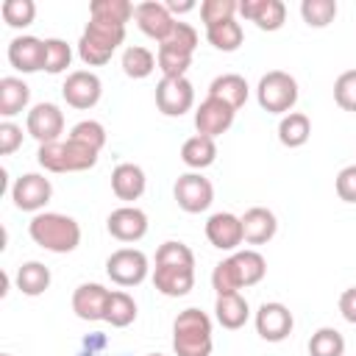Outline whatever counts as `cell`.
<instances>
[{"instance_id":"1","label":"cell","mask_w":356,"mask_h":356,"mask_svg":"<svg viewBox=\"0 0 356 356\" xmlns=\"http://www.w3.org/2000/svg\"><path fill=\"white\" fill-rule=\"evenodd\" d=\"M153 286L164 298H184L195 286V253L189 245L167 239L156 250V267H153Z\"/></svg>"},{"instance_id":"2","label":"cell","mask_w":356,"mask_h":356,"mask_svg":"<svg viewBox=\"0 0 356 356\" xmlns=\"http://www.w3.org/2000/svg\"><path fill=\"white\" fill-rule=\"evenodd\" d=\"M31 239L50 253H72L81 245V225L61 211H39L28 222Z\"/></svg>"},{"instance_id":"3","label":"cell","mask_w":356,"mask_h":356,"mask_svg":"<svg viewBox=\"0 0 356 356\" xmlns=\"http://www.w3.org/2000/svg\"><path fill=\"white\" fill-rule=\"evenodd\" d=\"M211 317L195 306L178 312L172 320V350L175 356H211Z\"/></svg>"},{"instance_id":"4","label":"cell","mask_w":356,"mask_h":356,"mask_svg":"<svg viewBox=\"0 0 356 356\" xmlns=\"http://www.w3.org/2000/svg\"><path fill=\"white\" fill-rule=\"evenodd\" d=\"M97 156H100L97 150H92L81 142H72L67 136V139H58L50 145H39L36 161L47 172H83L97 164Z\"/></svg>"},{"instance_id":"5","label":"cell","mask_w":356,"mask_h":356,"mask_svg":"<svg viewBox=\"0 0 356 356\" xmlns=\"http://www.w3.org/2000/svg\"><path fill=\"white\" fill-rule=\"evenodd\" d=\"M122 42H125V25L89 19L78 39V56L89 67H103Z\"/></svg>"},{"instance_id":"6","label":"cell","mask_w":356,"mask_h":356,"mask_svg":"<svg viewBox=\"0 0 356 356\" xmlns=\"http://www.w3.org/2000/svg\"><path fill=\"white\" fill-rule=\"evenodd\" d=\"M256 100L267 114H289L298 103V81L284 70H270L259 78Z\"/></svg>"},{"instance_id":"7","label":"cell","mask_w":356,"mask_h":356,"mask_svg":"<svg viewBox=\"0 0 356 356\" xmlns=\"http://www.w3.org/2000/svg\"><path fill=\"white\" fill-rule=\"evenodd\" d=\"M150 273L147 256L139 248H120L106 259V275L117 286H139Z\"/></svg>"},{"instance_id":"8","label":"cell","mask_w":356,"mask_h":356,"mask_svg":"<svg viewBox=\"0 0 356 356\" xmlns=\"http://www.w3.org/2000/svg\"><path fill=\"white\" fill-rule=\"evenodd\" d=\"M172 195H175V203L186 211V214H200L211 206L214 200V186L206 175L200 172H184L178 175L175 186H172Z\"/></svg>"},{"instance_id":"9","label":"cell","mask_w":356,"mask_h":356,"mask_svg":"<svg viewBox=\"0 0 356 356\" xmlns=\"http://www.w3.org/2000/svg\"><path fill=\"white\" fill-rule=\"evenodd\" d=\"M25 134L33 136L39 145L58 142L64 134V111L56 103H36L25 117Z\"/></svg>"},{"instance_id":"10","label":"cell","mask_w":356,"mask_h":356,"mask_svg":"<svg viewBox=\"0 0 356 356\" xmlns=\"http://www.w3.org/2000/svg\"><path fill=\"white\" fill-rule=\"evenodd\" d=\"M53 197V184L42 172H25L11 186V200L19 211H42Z\"/></svg>"},{"instance_id":"11","label":"cell","mask_w":356,"mask_h":356,"mask_svg":"<svg viewBox=\"0 0 356 356\" xmlns=\"http://www.w3.org/2000/svg\"><path fill=\"white\" fill-rule=\"evenodd\" d=\"M156 106L164 117H181L195 106V86L189 78H161L156 83Z\"/></svg>"},{"instance_id":"12","label":"cell","mask_w":356,"mask_h":356,"mask_svg":"<svg viewBox=\"0 0 356 356\" xmlns=\"http://www.w3.org/2000/svg\"><path fill=\"white\" fill-rule=\"evenodd\" d=\"M253 323H256V334L264 342H284L295 328V317H292L289 306H284L278 300L261 303L256 317H253Z\"/></svg>"},{"instance_id":"13","label":"cell","mask_w":356,"mask_h":356,"mask_svg":"<svg viewBox=\"0 0 356 356\" xmlns=\"http://www.w3.org/2000/svg\"><path fill=\"white\" fill-rule=\"evenodd\" d=\"M61 95H64L67 106L86 111V108L97 106V100L103 95V83L92 70H72L61 86Z\"/></svg>"},{"instance_id":"14","label":"cell","mask_w":356,"mask_h":356,"mask_svg":"<svg viewBox=\"0 0 356 356\" xmlns=\"http://www.w3.org/2000/svg\"><path fill=\"white\" fill-rule=\"evenodd\" d=\"M234 117L236 111L217 100V97H206L197 108H195V128L200 136H209V139H217L220 134H225L231 125H234Z\"/></svg>"},{"instance_id":"15","label":"cell","mask_w":356,"mask_h":356,"mask_svg":"<svg viewBox=\"0 0 356 356\" xmlns=\"http://www.w3.org/2000/svg\"><path fill=\"white\" fill-rule=\"evenodd\" d=\"M134 19H136L139 31H142L145 36L156 39V42H164V39L170 36V31L175 28V22H178V19L167 11V6L159 3V0H145V3H139L136 11H134Z\"/></svg>"},{"instance_id":"16","label":"cell","mask_w":356,"mask_h":356,"mask_svg":"<svg viewBox=\"0 0 356 356\" xmlns=\"http://www.w3.org/2000/svg\"><path fill=\"white\" fill-rule=\"evenodd\" d=\"M206 239L211 242V248L217 250H236L245 242L242 234V217L231 214V211H217L206 220Z\"/></svg>"},{"instance_id":"17","label":"cell","mask_w":356,"mask_h":356,"mask_svg":"<svg viewBox=\"0 0 356 356\" xmlns=\"http://www.w3.org/2000/svg\"><path fill=\"white\" fill-rule=\"evenodd\" d=\"M106 228L117 242H139L147 234V214L136 206H120L108 214Z\"/></svg>"},{"instance_id":"18","label":"cell","mask_w":356,"mask_h":356,"mask_svg":"<svg viewBox=\"0 0 356 356\" xmlns=\"http://www.w3.org/2000/svg\"><path fill=\"white\" fill-rule=\"evenodd\" d=\"M8 64L19 72H39L44 70V39L39 36H14L8 42Z\"/></svg>"},{"instance_id":"19","label":"cell","mask_w":356,"mask_h":356,"mask_svg":"<svg viewBox=\"0 0 356 356\" xmlns=\"http://www.w3.org/2000/svg\"><path fill=\"white\" fill-rule=\"evenodd\" d=\"M108 295H111V289H106L103 284H81V286H75V292H72V312H75V317H81L86 323L106 320Z\"/></svg>"},{"instance_id":"20","label":"cell","mask_w":356,"mask_h":356,"mask_svg":"<svg viewBox=\"0 0 356 356\" xmlns=\"http://www.w3.org/2000/svg\"><path fill=\"white\" fill-rule=\"evenodd\" d=\"M239 14L256 22L259 31H278L286 19V6L281 0H239Z\"/></svg>"},{"instance_id":"21","label":"cell","mask_w":356,"mask_h":356,"mask_svg":"<svg viewBox=\"0 0 356 356\" xmlns=\"http://www.w3.org/2000/svg\"><path fill=\"white\" fill-rule=\"evenodd\" d=\"M145 186H147V178H145V170L139 164L122 161V164L114 167V172H111V192L120 200H125V203L139 200L145 195Z\"/></svg>"},{"instance_id":"22","label":"cell","mask_w":356,"mask_h":356,"mask_svg":"<svg viewBox=\"0 0 356 356\" xmlns=\"http://www.w3.org/2000/svg\"><path fill=\"white\" fill-rule=\"evenodd\" d=\"M278 231V220L270 209L264 206H253L242 214V234L248 245H267Z\"/></svg>"},{"instance_id":"23","label":"cell","mask_w":356,"mask_h":356,"mask_svg":"<svg viewBox=\"0 0 356 356\" xmlns=\"http://www.w3.org/2000/svg\"><path fill=\"white\" fill-rule=\"evenodd\" d=\"M248 95H250V86L242 75L236 72H225V75H217L211 83H209V97H217L222 103H228L234 111H239L245 103H248Z\"/></svg>"},{"instance_id":"24","label":"cell","mask_w":356,"mask_h":356,"mask_svg":"<svg viewBox=\"0 0 356 356\" xmlns=\"http://www.w3.org/2000/svg\"><path fill=\"white\" fill-rule=\"evenodd\" d=\"M214 317H217V323H220L222 328L236 331V328H242V325L248 323L250 306H248V300H245L239 292L217 295V300H214Z\"/></svg>"},{"instance_id":"25","label":"cell","mask_w":356,"mask_h":356,"mask_svg":"<svg viewBox=\"0 0 356 356\" xmlns=\"http://www.w3.org/2000/svg\"><path fill=\"white\" fill-rule=\"evenodd\" d=\"M28 103H31V86L22 78H14V75L0 78V117L11 120Z\"/></svg>"},{"instance_id":"26","label":"cell","mask_w":356,"mask_h":356,"mask_svg":"<svg viewBox=\"0 0 356 356\" xmlns=\"http://www.w3.org/2000/svg\"><path fill=\"white\" fill-rule=\"evenodd\" d=\"M214 159H217V145H214V139H209V136L195 134V136H189V139L181 145V161H184L186 167L197 170V172L206 170V167H211Z\"/></svg>"},{"instance_id":"27","label":"cell","mask_w":356,"mask_h":356,"mask_svg":"<svg viewBox=\"0 0 356 356\" xmlns=\"http://www.w3.org/2000/svg\"><path fill=\"white\" fill-rule=\"evenodd\" d=\"M312 136V120L303 111H289L278 122V142L284 147H303Z\"/></svg>"},{"instance_id":"28","label":"cell","mask_w":356,"mask_h":356,"mask_svg":"<svg viewBox=\"0 0 356 356\" xmlns=\"http://www.w3.org/2000/svg\"><path fill=\"white\" fill-rule=\"evenodd\" d=\"M50 286V267L42 264V261H25L19 270H17V289L28 298H36L42 295L44 289Z\"/></svg>"},{"instance_id":"29","label":"cell","mask_w":356,"mask_h":356,"mask_svg":"<svg viewBox=\"0 0 356 356\" xmlns=\"http://www.w3.org/2000/svg\"><path fill=\"white\" fill-rule=\"evenodd\" d=\"M206 39H209V44L214 50L234 53V50H239L242 39H245V31H242V25L234 17V19H225V22H217V25L206 28Z\"/></svg>"},{"instance_id":"30","label":"cell","mask_w":356,"mask_h":356,"mask_svg":"<svg viewBox=\"0 0 356 356\" xmlns=\"http://www.w3.org/2000/svg\"><path fill=\"white\" fill-rule=\"evenodd\" d=\"M136 6L128 0H95L89 6V19L97 22H111V25H125L134 17Z\"/></svg>"},{"instance_id":"31","label":"cell","mask_w":356,"mask_h":356,"mask_svg":"<svg viewBox=\"0 0 356 356\" xmlns=\"http://www.w3.org/2000/svg\"><path fill=\"white\" fill-rule=\"evenodd\" d=\"M122 72L128 75V78H147L156 67H159V61H156V56L147 50V47H142V44H131V47H125L122 50Z\"/></svg>"},{"instance_id":"32","label":"cell","mask_w":356,"mask_h":356,"mask_svg":"<svg viewBox=\"0 0 356 356\" xmlns=\"http://www.w3.org/2000/svg\"><path fill=\"white\" fill-rule=\"evenodd\" d=\"M136 320V300L122 292V289H114L108 295V306H106V323L111 328H125Z\"/></svg>"},{"instance_id":"33","label":"cell","mask_w":356,"mask_h":356,"mask_svg":"<svg viewBox=\"0 0 356 356\" xmlns=\"http://www.w3.org/2000/svg\"><path fill=\"white\" fill-rule=\"evenodd\" d=\"M231 256H234L236 270L242 275V286H253L267 275V261L259 250H234Z\"/></svg>"},{"instance_id":"34","label":"cell","mask_w":356,"mask_h":356,"mask_svg":"<svg viewBox=\"0 0 356 356\" xmlns=\"http://www.w3.org/2000/svg\"><path fill=\"white\" fill-rule=\"evenodd\" d=\"M309 356H345V337L331 325L317 328L309 339Z\"/></svg>"},{"instance_id":"35","label":"cell","mask_w":356,"mask_h":356,"mask_svg":"<svg viewBox=\"0 0 356 356\" xmlns=\"http://www.w3.org/2000/svg\"><path fill=\"white\" fill-rule=\"evenodd\" d=\"M211 289L217 295H231V292H239L242 289V275L236 270L234 256H228V259H222V261L214 264V270H211Z\"/></svg>"},{"instance_id":"36","label":"cell","mask_w":356,"mask_h":356,"mask_svg":"<svg viewBox=\"0 0 356 356\" xmlns=\"http://www.w3.org/2000/svg\"><path fill=\"white\" fill-rule=\"evenodd\" d=\"M195 47H197V31L181 19L170 31V36L164 42H159V50H170V53H181V56H192Z\"/></svg>"},{"instance_id":"37","label":"cell","mask_w":356,"mask_h":356,"mask_svg":"<svg viewBox=\"0 0 356 356\" xmlns=\"http://www.w3.org/2000/svg\"><path fill=\"white\" fill-rule=\"evenodd\" d=\"M300 17L309 28H325L337 17V0H303Z\"/></svg>"},{"instance_id":"38","label":"cell","mask_w":356,"mask_h":356,"mask_svg":"<svg viewBox=\"0 0 356 356\" xmlns=\"http://www.w3.org/2000/svg\"><path fill=\"white\" fill-rule=\"evenodd\" d=\"M0 14L8 28H28L36 17V3L33 0H3Z\"/></svg>"},{"instance_id":"39","label":"cell","mask_w":356,"mask_h":356,"mask_svg":"<svg viewBox=\"0 0 356 356\" xmlns=\"http://www.w3.org/2000/svg\"><path fill=\"white\" fill-rule=\"evenodd\" d=\"M72 61V47L64 42V39H44V72L50 75H58L70 67Z\"/></svg>"},{"instance_id":"40","label":"cell","mask_w":356,"mask_h":356,"mask_svg":"<svg viewBox=\"0 0 356 356\" xmlns=\"http://www.w3.org/2000/svg\"><path fill=\"white\" fill-rule=\"evenodd\" d=\"M70 139L72 142H81V145H86V147H92V150L100 153L106 147V128L97 120H81V122H75L70 128Z\"/></svg>"},{"instance_id":"41","label":"cell","mask_w":356,"mask_h":356,"mask_svg":"<svg viewBox=\"0 0 356 356\" xmlns=\"http://www.w3.org/2000/svg\"><path fill=\"white\" fill-rule=\"evenodd\" d=\"M236 11H239L236 0H203L200 3V19H203L206 28H211L217 22H225V19H234Z\"/></svg>"},{"instance_id":"42","label":"cell","mask_w":356,"mask_h":356,"mask_svg":"<svg viewBox=\"0 0 356 356\" xmlns=\"http://www.w3.org/2000/svg\"><path fill=\"white\" fill-rule=\"evenodd\" d=\"M334 103L342 111H356V70H345L334 81Z\"/></svg>"},{"instance_id":"43","label":"cell","mask_w":356,"mask_h":356,"mask_svg":"<svg viewBox=\"0 0 356 356\" xmlns=\"http://www.w3.org/2000/svg\"><path fill=\"white\" fill-rule=\"evenodd\" d=\"M334 189L339 195V200L345 203H356V164H348L337 172V181H334Z\"/></svg>"},{"instance_id":"44","label":"cell","mask_w":356,"mask_h":356,"mask_svg":"<svg viewBox=\"0 0 356 356\" xmlns=\"http://www.w3.org/2000/svg\"><path fill=\"white\" fill-rule=\"evenodd\" d=\"M19 145H22V128L17 122H11V120H3L0 122V153L11 156Z\"/></svg>"},{"instance_id":"45","label":"cell","mask_w":356,"mask_h":356,"mask_svg":"<svg viewBox=\"0 0 356 356\" xmlns=\"http://www.w3.org/2000/svg\"><path fill=\"white\" fill-rule=\"evenodd\" d=\"M339 314H342L350 325H356V286H348V289L339 295Z\"/></svg>"},{"instance_id":"46","label":"cell","mask_w":356,"mask_h":356,"mask_svg":"<svg viewBox=\"0 0 356 356\" xmlns=\"http://www.w3.org/2000/svg\"><path fill=\"white\" fill-rule=\"evenodd\" d=\"M167 6V11L175 17V14H189V11H195L197 8V3L195 0H167L164 3Z\"/></svg>"},{"instance_id":"47","label":"cell","mask_w":356,"mask_h":356,"mask_svg":"<svg viewBox=\"0 0 356 356\" xmlns=\"http://www.w3.org/2000/svg\"><path fill=\"white\" fill-rule=\"evenodd\" d=\"M147 356H164V353H147Z\"/></svg>"},{"instance_id":"48","label":"cell","mask_w":356,"mask_h":356,"mask_svg":"<svg viewBox=\"0 0 356 356\" xmlns=\"http://www.w3.org/2000/svg\"><path fill=\"white\" fill-rule=\"evenodd\" d=\"M3 356H11V353H3Z\"/></svg>"}]
</instances>
